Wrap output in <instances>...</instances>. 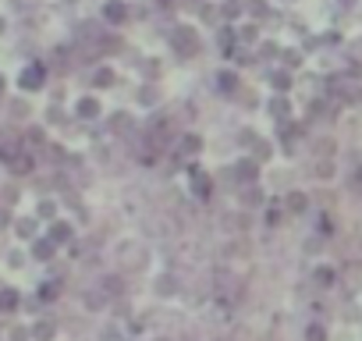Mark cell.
Returning a JSON list of instances; mask_svg holds the SVG:
<instances>
[{"label": "cell", "mask_w": 362, "mask_h": 341, "mask_svg": "<svg viewBox=\"0 0 362 341\" xmlns=\"http://www.w3.org/2000/svg\"><path fill=\"white\" fill-rule=\"evenodd\" d=\"M0 85H4V82H0Z\"/></svg>", "instance_id": "6"}, {"label": "cell", "mask_w": 362, "mask_h": 341, "mask_svg": "<svg viewBox=\"0 0 362 341\" xmlns=\"http://www.w3.org/2000/svg\"><path fill=\"white\" fill-rule=\"evenodd\" d=\"M78 110H82V117H93V114H96V103H93V100H82Z\"/></svg>", "instance_id": "4"}, {"label": "cell", "mask_w": 362, "mask_h": 341, "mask_svg": "<svg viewBox=\"0 0 362 341\" xmlns=\"http://www.w3.org/2000/svg\"><path fill=\"white\" fill-rule=\"evenodd\" d=\"M107 14H110L114 22H121V18H125V7H121V4H110V7H107Z\"/></svg>", "instance_id": "5"}, {"label": "cell", "mask_w": 362, "mask_h": 341, "mask_svg": "<svg viewBox=\"0 0 362 341\" xmlns=\"http://www.w3.org/2000/svg\"><path fill=\"white\" fill-rule=\"evenodd\" d=\"M39 82H43V68H28L25 75H22V85H25V89H36Z\"/></svg>", "instance_id": "1"}, {"label": "cell", "mask_w": 362, "mask_h": 341, "mask_svg": "<svg viewBox=\"0 0 362 341\" xmlns=\"http://www.w3.org/2000/svg\"><path fill=\"white\" fill-rule=\"evenodd\" d=\"M14 302H18V295H14V291H4V295H0V309H11Z\"/></svg>", "instance_id": "3"}, {"label": "cell", "mask_w": 362, "mask_h": 341, "mask_svg": "<svg viewBox=\"0 0 362 341\" xmlns=\"http://www.w3.org/2000/svg\"><path fill=\"white\" fill-rule=\"evenodd\" d=\"M174 43H178V50H195V36L185 32V28H181V32L174 36Z\"/></svg>", "instance_id": "2"}]
</instances>
